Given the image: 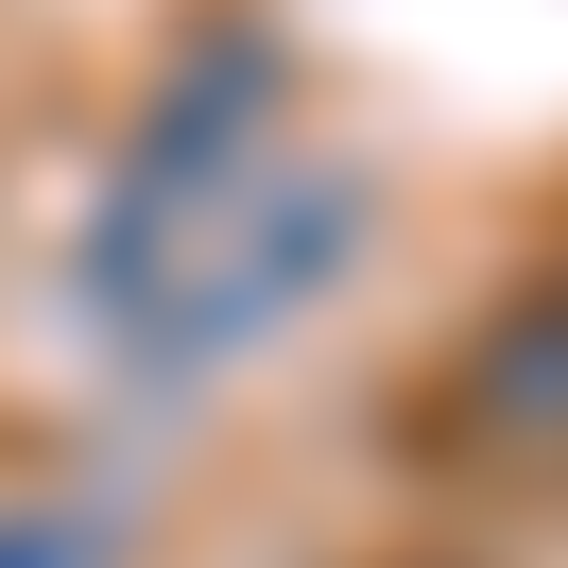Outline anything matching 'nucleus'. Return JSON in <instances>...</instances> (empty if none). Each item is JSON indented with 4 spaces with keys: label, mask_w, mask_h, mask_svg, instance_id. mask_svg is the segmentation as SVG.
Masks as SVG:
<instances>
[{
    "label": "nucleus",
    "mask_w": 568,
    "mask_h": 568,
    "mask_svg": "<svg viewBox=\"0 0 568 568\" xmlns=\"http://www.w3.org/2000/svg\"><path fill=\"white\" fill-rule=\"evenodd\" d=\"M121 517H87V499H36V517H0V568H104Z\"/></svg>",
    "instance_id": "7ed1b4c3"
},
{
    "label": "nucleus",
    "mask_w": 568,
    "mask_h": 568,
    "mask_svg": "<svg viewBox=\"0 0 568 568\" xmlns=\"http://www.w3.org/2000/svg\"><path fill=\"white\" fill-rule=\"evenodd\" d=\"M430 448L448 465H517V483L568 465V276L499 293V311L465 327V362L430 379Z\"/></svg>",
    "instance_id": "f03ea898"
},
{
    "label": "nucleus",
    "mask_w": 568,
    "mask_h": 568,
    "mask_svg": "<svg viewBox=\"0 0 568 568\" xmlns=\"http://www.w3.org/2000/svg\"><path fill=\"white\" fill-rule=\"evenodd\" d=\"M345 242H362V173L327 155H224V173L121 155L104 224H87V293L155 379H190V362H242L258 327H293L345 276Z\"/></svg>",
    "instance_id": "f257e3e1"
}]
</instances>
